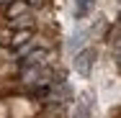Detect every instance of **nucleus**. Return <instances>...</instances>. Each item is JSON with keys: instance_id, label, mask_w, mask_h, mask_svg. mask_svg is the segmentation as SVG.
Listing matches in <instances>:
<instances>
[{"instance_id": "nucleus-1", "label": "nucleus", "mask_w": 121, "mask_h": 118, "mask_svg": "<svg viewBox=\"0 0 121 118\" xmlns=\"http://www.w3.org/2000/svg\"><path fill=\"white\" fill-rule=\"evenodd\" d=\"M93 62H95V51H93V49H82L80 54H75V69L80 72L82 77H90Z\"/></svg>"}, {"instance_id": "nucleus-2", "label": "nucleus", "mask_w": 121, "mask_h": 118, "mask_svg": "<svg viewBox=\"0 0 121 118\" xmlns=\"http://www.w3.org/2000/svg\"><path fill=\"white\" fill-rule=\"evenodd\" d=\"M47 51L44 49H34V51H28L26 57H21V67L23 69H34V67H47Z\"/></svg>"}, {"instance_id": "nucleus-3", "label": "nucleus", "mask_w": 121, "mask_h": 118, "mask_svg": "<svg viewBox=\"0 0 121 118\" xmlns=\"http://www.w3.org/2000/svg\"><path fill=\"white\" fill-rule=\"evenodd\" d=\"M90 110H93V95H85L75 108V118H90Z\"/></svg>"}, {"instance_id": "nucleus-4", "label": "nucleus", "mask_w": 121, "mask_h": 118, "mask_svg": "<svg viewBox=\"0 0 121 118\" xmlns=\"http://www.w3.org/2000/svg\"><path fill=\"white\" fill-rule=\"evenodd\" d=\"M95 8V0H75V18H85L90 10Z\"/></svg>"}, {"instance_id": "nucleus-5", "label": "nucleus", "mask_w": 121, "mask_h": 118, "mask_svg": "<svg viewBox=\"0 0 121 118\" xmlns=\"http://www.w3.org/2000/svg\"><path fill=\"white\" fill-rule=\"evenodd\" d=\"M31 39H34V28H23V31H16V33H13L10 44L18 49V46H23V44H28Z\"/></svg>"}, {"instance_id": "nucleus-6", "label": "nucleus", "mask_w": 121, "mask_h": 118, "mask_svg": "<svg viewBox=\"0 0 121 118\" xmlns=\"http://www.w3.org/2000/svg\"><path fill=\"white\" fill-rule=\"evenodd\" d=\"M26 10H28L26 0H13L10 8H8V18H21V16H26Z\"/></svg>"}, {"instance_id": "nucleus-7", "label": "nucleus", "mask_w": 121, "mask_h": 118, "mask_svg": "<svg viewBox=\"0 0 121 118\" xmlns=\"http://www.w3.org/2000/svg\"><path fill=\"white\" fill-rule=\"evenodd\" d=\"M10 23L16 26V28H34V18H31V16H21V18H16V21H10Z\"/></svg>"}, {"instance_id": "nucleus-8", "label": "nucleus", "mask_w": 121, "mask_h": 118, "mask_svg": "<svg viewBox=\"0 0 121 118\" xmlns=\"http://www.w3.org/2000/svg\"><path fill=\"white\" fill-rule=\"evenodd\" d=\"M0 3H13V0H0Z\"/></svg>"}]
</instances>
